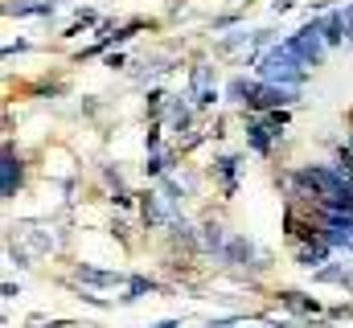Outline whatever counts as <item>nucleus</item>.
Listing matches in <instances>:
<instances>
[{
    "label": "nucleus",
    "mask_w": 353,
    "mask_h": 328,
    "mask_svg": "<svg viewBox=\"0 0 353 328\" xmlns=\"http://www.w3.org/2000/svg\"><path fill=\"white\" fill-rule=\"evenodd\" d=\"M325 316H329V320H350L353 304H333V308H325Z\"/></svg>",
    "instance_id": "obj_21"
},
{
    "label": "nucleus",
    "mask_w": 353,
    "mask_h": 328,
    "mask_svg": "<svg viewBox=\"0 0 353 328\" xmlns=\"http://www.w3.org/2000/svg\"><path fill=\"white\" fill-rule=\"evenodd\" d=\"M312 279H316V283H341V287H345V279H350V271H345V263H329V267H321V271H312Z\"/></svg>",
    "instance_id": "obj_17"
},
{
    "label": "nucleus",
    "mask_w": 353,
    "mask_h": 328,
    "mask_svg": "<svg viewBox=\"0 0 353 328\" xmlns=\"http://www.w3.org/2000/svg\"><path fill=\"white\" fill-rule=\"evenodd\" d=\"M279 127H271L263 115H251L247 119V144H251V152H259V156H271L275 152V144H279Z\"/></svg>",
    "instance_id": "obj_4"
},
{
    "label": "nucleus",
    "mask_w": 353,
    "mask_h": 328,
    "mask_svg": "<svg viewBox=\"0 0 353 328\" xmlns=\"http://www.w3.org/2000/svg\"><path fill=\"white\" fill-rule=\"evenodd\" d=\"M218 99H222V94H218V86H201V90L193 94V107H197V111H205V107H214Z\"/></svg>",
    "instance_id": "obj_19"
},
{
    "label": "nucleus",
    "mask_w": 353,
    "mask_h": 328,
    "mask_svg": "<svg viewBox=\"0 0 353 328\" xmlns=\"http://www.w3.org/2000/svg\"><path fill=\"white\" fill-rule=\"evenodd\" d=\"M169 123H173V132H185V127L193 123V107L181 103V99H173V103H169Z\"/></svg>",
    "instance_id": "obj_16"
},
{
    "label": "nucleus",
    "mask_w": 353,
    "mask_h": 328,
    "mask_svg": "<svg viewBox=\"0 0 353 328\" xmlns=\"http://www.w3.org/2000/svg\"><path fill=\"white\" fill-rule=\"evenodd\" d=\"M226 243H230V234H226V226H222V222H205V226H201V250H210V254H218V258H222Z\"/></svg>",
    "instance_id": "obj_12"
},
{
    "label": "nucleus",
    "mask_w": 353,
    "mask_h": 328,
    "mask_svg": "<svg viewBox=\"0 0 353 328\" xmlns=\"http://www.w3.org/2000/svg\"><path fill=\"white\" fill-rule=\"evenodd\" d=\"M243 316H222V320H210V328H234Z\"/></svg>",
    "instance_id": "obj_27"
},
{
    "label": "nucleus",
    "mask_w": 353,
    "mask_h": 328,
    "mask_svg": "<svg viewBox=\"0 0 353 328\" xmlns=\"http://www.w3.org/2000/svg\"><path fill=\"white\" fill-rule=\"evenodd\" d=\"M259 250H255V243L247 238V234H230V243H226V250H222V263L226 267H247V271H255V258Z\"/></svg>",
    "instance_id": "obj_6"
},
{
    "label": "nucleus",
    "mask_w": 353,
    "mask_h": 328,
    "mask_svg": "<svg viewBox=\"0 0 353 328\" xmlns=\"http://www.w3.org/2000/svg\"><path fill=\"white\" fill-rule=\"evenodd\" d=\"M111 201H115L119 209H132V205H136V193H128V189H115V193H111Z\"/></svg>",
    "instance_id": "obj_22"
},
{
    "label": "nucleus",
    "mask_w": 353,
    "mask_h": 328,
    "mask_svg": "<svg viewBox=\"0 0 353 328\" xmlns=\"http://www.w3.org/2000/svg\"><path fill=\"white\" fill-rule=\"evenodd\" d=\"M144 148H148V156H157V152H161V123H152V127H148Z\"/></svg>",
    "instance_id": "obj_20"
},
{
    "label": "nucleus",
    "mask_w": 353,
    "mask_h": 328,
    "mask_svg": "<svg viewBox=\"0 0 353 328\" xmlns=\"http://www.w3.org/2000/svg\"><path fill=\"white\" fill-rule=\"evenodd\" d=\"M345 119H350V127H353V111H350V115H345Z\"/></svg>",
    "instance_id": "obj_30"
},
{
    "label": "nucleus",
    "mask_w": 353,
    "mask_h": 328,
    "mask_svg": "<svg viewBox=\"0 0 353 328\" xmlns=\"http://www.w3.org/2000/svg\"><path fill=\"white\" fill-rule=\"evenodd\" d=\"M321 33H325L329 50L345 41V17H341V8H333V12H325V17H321Z\"/></svg>",
    "instance_id": "obj_13"
},
{
    "label": "nucleus",
    "mask_w": 353,
    "mask_h": 328,
    "mask_svg": "<svg viewBox=\"0 0 353 328\" xmlns=\"http://www.w3.org/2000/svg\"><path fill=\"white\" fill-rule=\"evenodd\" d=\"M259 74L263 82H279V86H300L304 74H308V66L279 41V45H267L263 54H259Z\"/></svg>",
    "instance_id": "obj_1"
},
{
    "label": "nucleus",
    "mask_w": 353,
    "mask_h": 328,
    "mask_svg": "<svg viewBox=\"0 0 353 328\" xmlns=\"http://www.w3.org/2000/svg\"><path fill=\"white\" fill-rule=\"evenodd\" d=\"M255 90H259V82H255V79H243V74L226 82V99H234V103H243V107L251 103V94H255Z\"/></svg>",
    "instance_id": "obj_15"
},
{
    "label": "nucleus",
    "mask_w": 353,
    "mask_h": 328,
    "mask_svg": "<svg viewBox=\"0 0 353 328\" xmlns=\"http://www.w3.org/2000/svg\"><path fill=\"white\" fill-rule=\"evenodd\" d=\"M21 181H25V164H21V156H12V144H4V201L17 197Z\"/></svg>",
    "instance_id": "obj_9"
},
{
    "label": "nucleus",
    "mask_w": 353,
    "mask_h": 328,
    "mask_svg": "<svg viewBox=\"0 0 353 328\" xmlns=\"http://www.w3.org/2000/svg\"><path fill=\"white\" fill-rule=\"evenodd\" d=\"M296 99H300V90H296V86H279V82H259V90L251 94L247 111H255V115H271V111H283V107H292Z\"/></svg>",
    "instance_id": "obj_3"
},
{
    "label": "nucleus",
    "mask_w": 353,
    "mask_h": 328,
    "mask_svg": "<svg viewBox=\"0 0 353 328\" xmlns=\"http://www.w3.org/2000/svg\"><path fill=\"white\" fill-rule=\"evenodd\" d=\"M128 230H132L128 222H115V226H111V234H115V238H119V243H123V246L132 243V234H128Z\"/></svg>",
    "instance_id": "obj_24"
},
{
    "label": "nucleus",
    "mask_w": 353,
    "mask_h": 328,
    "mask_svg": "<svg viewBox=\"0 0 353 328\" xmlns=\"http://www.w3.org/2000/svg\"><path fill=\"white\" fill-rule=\"evenodd\" d=\"M107 66H111V70H123V66H128V58H123V54H111V58H107Z\"/></svg>",
    "instance_id": "obj_28"
},
{
    "label": "nucleus",
    "mask_w": 353,
    "mask_h": 328,
    "mask_svg": "<svg viewBox=\"0 0 353 328\" xmlns=\"http://www.w3.org/2000/svg\"><path fill=\"white\" fill-rule=\"evenodd\" d=\"M165 103H169V94H165V90H148V119H152V123L165 115Z\"/></svg>",
    "instance_id": "obj_18"
},
{
    "label": "nucleus",
    "mask_w": 353,
    "mask_h": 328,
    "mask_svg": "<svg viewBox=\"0 0 353 328\" xmlns=\"http://www.w3.org/2000/svg\"><path fill=\"white\" fill-rule=\"evenodd\" d=\"M275 300H279L288 312H296V316H321V312H325L321 300H312V296H304V291H296V287H279Z\"/></svg>",
    "instance_id": "obj_7"
},
{
    "label": "nucleus",
    "mask_w": 353,
    "mask_h": 328,
    "mask_svg": "<svg viewBox=\"0 0 353 328\" xmlns=\"http://www.w3.org/2000/svg\"><path fill=\"white\" fill-rule=\"evenodd\" d=\"M239 21H243L239 12H226V17H214V33H218V29H234Z\"/></svg>",
    "instance_id": "obj_23"
},
{
    "label": "nucleus",
    "mask_w": 353,
    "mask_h": 328,
    "mask_svg": "<svg viewBox=\"0 0 353 328\" xmlns=\"http://www.w3.org/2000/svg\"><path fill=\"white\" fill-rule=\"evenodd\" d=\"M283 45H288L304 66H321L325 54H329V41H325V33H321V21H308L304 29H296L292 37H283Z\"/></svg>",
    "instance_id": "obj_2"
},
{
    "label": "nucleus",
    "mask_w": 353,
    "mask_h": 328,
    "mask_svg": "<svg viewBox=\"0 0 353 328\" xmlns=\"http://www.w3.org/2000/svg\"><path fill=\"white\" fill-rule=\"evenodd\" d=\"M157 287H161V283H157V279H148V275H128V291L119 296V304H136L144 291H157Z\"/></svg>",
    "instance_id": "obj_14"
},
{
    "label": "nucleus",
    "mask_w": 353,
    "mask_h": 328,
    "mask_svg": "<svg viewBox=\"0 0 353 328\" xmlns=\"http://www.w3.org/2000/svg\"><path fill=\"white\" fill-rule=\"evenodd\" d=\"M4 17H54V0H8Z\"/></svg>",
    "instance_id": "obj_10"
},
{
    "label": "nucleus",
    "mask_w": 353,
    "mask_h": 328,
    "mask_svg": "<svg viewBox=\"0 0 353 328\" xmlns=\"http://www.w3.org/2000/svg\"><path fill=\"white\" fill-rule=\"evenodd\" d=\"M74 279H79V283H94V287H115V283H123L119 271H99V267H87V263L74 267Z\"/></svg>",
    "instance_id": "obj_11"
},
{
    "label": "nucleus",
    "mask_w": 353,
    "mask_h": 328,
    "mask_svg": "<svg viewBox=\"0 0 353 328\" xmlns=\"http://www.w3.org/2000/svg\"><path fill=\"white\" fill-rule=\"evenodd\" d=\"M144 328H181V320H161V325H144Z\"/></svg>",
    "instance_id": "obj_29"
},
{
    "label": "nucleus",
    "mask_w": 353,
    "mask_h": 328,
    "mask_svg": "<svg viewBox=\"0 0 353 328\" xmlns=\"http://www.w3.org/2000/svg\"><path fill=\"white\" fill-rule=\"evenodd\" d=\"M329 254H333V246L325 243V234L312 238V243H296V267H304V271H321V267L329 263Z\"/></svg>",
    "instance_id": "obj_5"
},
{
    "label": "nucleus",
    "mask_w": 353,
    "mask_h": 328,
    "mask_svg": "<svg viewBox=\"0 0 353 328\" xmlns=\"http://www.w3.org/2000/svg\"><path fill=\"white\" fill-rule=\"evenodd\" d=\"M341 17H345V41H353V0L341 8Z\"/></svg>",
    "instance_id": "obj_25"
},
{
    "label": "nucleus",
    "mask_w": 353,
    "mask_h": 328,
    "mask_svg": "<svg viewBox=\"0 0 353 328\" xmlns=\"http://www.w3.org/2000/svg\"><path fill=\"white\" fill-rule=\"evenodd\" d=\"M17 54H29V41H17V45H4V58H17Z\"/></svg>",
    "instance_id": "obj_26"
},
{
    "label": "nucleus",
    "mask_w": 353,
    "mask_h": 328,
    "mask_svg": "<svg viewBox=\"0 0 353 328\" xmlns=\"http://www.w3.org/2000/svg\"><path fill=\"white\" fill-rule=\"evenodd\" d=\"M214 176L222 181L218 189H222V197L230 201V197L239 193V156H218V161H214Z\"/></svg>",
    "instance_id": "obj_8"
}]
</instances>
